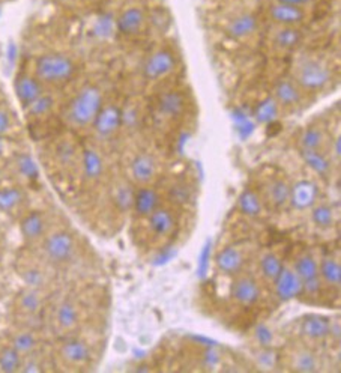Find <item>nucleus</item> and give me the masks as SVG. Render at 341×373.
<instances>
[{
    "label": "nucleus",
    "mask_w": 341,
    "mask_h": 373,
    "mask_svg": "<svg viewBox=\"0 0 341 373\" xmlns=\"http://www.w3.org/2000/svg\"><path fill=\"white\" fill-rule=\"evenodd\" d=\"M102 106L104 97L100 88L92 85L81 88L68 104L65 113L66 122L76 128H86L95 121Z\"/></svg>",
    "instance_id": "f257e3e1"
},
{
    "label": "nucleus",
    "mask_w": 341,
    "mask_h": 373,
    "mask_svg": "<svg viewBox=\"0 0 341 373\" xmlns=\"http://www.w3.org/2000/svg\"><path fill=\"white\" fill-rule=\"evenodd\" d=\"M293 80L305 92H321L333 80V71L319 57L305 56L293 68Z\"/></svg>",
    "instance_id": "f03ea898"
},
{
    "label": "nucleus",
    "mask_w": 341,
    "mask_h": 373,
    "mask_svg": "<svg viewBox=\"0 0 341 373\" xmlns=\"http://www.w3.org/2000/svg\"><path fill=\"white\" fill-rule=\"evenodd\" d=\"M74 74V61L62 53H45L35 62V77L42 85H61L71 80Z\"/></svg>",
    "instance_id": "7ed1b4c3"
},
{
    "label": "nucleus",
    "mask_w": 341,
    "mask_h": 373,
    "mask_svg": "<svg viewBox=\"0 0 341 373\" xmlns=\"http://www.w3.org/2000/svg\"><path fill=\"white\" fill-rule=\"evenodd\" d=\"M42 253L45 259L54 265H64L73 259L76 253V241L71 233L66 230L53 232L45 238L42 244Z\"/></svg>",
    "instance_id": "20e7f679"
},
{
    "label": "nucleus",
    "mask_w": 341,
    "mask_h": 373,
    "mask_svg": "<svg viewBox=\"0 0 341 373\" xmlns=\"http://www.w3.org/2000/svg\"><path fill=\"white\" fill-rule=\"evenodd\" d=\"M293 270L302 280L304 292L309 295H319L322 290V280L319 276V261L311 253H304L298 256Z\"/></svg>",
    "instance_id": "39448f33"
},
{
    "label": "nucleus",
    "mask_w": 341,
    "mask_h": 373,
    "mask_svg": "<svg viewBox=\"0 0 341 373\" xmlns=\"http://www.w3.org/2000/svg\"><path fill=\"white\" fill-rule=\"evenodd\" d=\"M321 189L313 179H299L290 185L289 205L295 211H309L319 202Z\"/></svg>",
    "instance_id": "423d86ee"
},
{
    "label": "nucleus",
    "mask_w": 341,
    "mask_h": 373,
    "mask_svg": "<svg viewBox=\"0 0 341 373\" xmlns=\"http://www.w3.org/2000/svg\"><path fill=\"white\" fill-rule=\"evenodd\" d=\"M176 68V57L170 50H157L152 53L143 65V77L155 81L172 74Z\"/></svg>",
    "instance_id": "0eeeda50"
},
{
    "label": "nucleus",
    "mask_w": 341,
    "mask_h": 373,
    "mask_svg": "<svg viewBox=\"0 0 341 373\" xmlns=\"http://www.w3.org/2000/svg\"><path fill=\"white\" fill-rule=\"evenodd\" d=\"M230 288L232 298L238 302L239 306L250 307L262 297V289L258 286V282L251 276H234Z\"/></svg>",
    "instance_id": "6e6552de"
},
{
    "label": "nucleus",
    "mask_w": 341,
    "mask_h": 373,
    "mask_svg": "<svg viewBox=\"0 0 341 373\" xmlns=\"http://www.w3.org/2000/svg\"><path fill=\"white\" fill-rule=\"evenodd\" d=\"M273 285L275 289V295L280 301L295 300L304 294L302 280L290 266H283V270H281Z\"/></svg>",
    "instance_id": "1a4fd4ad"
},
{
    "label": "nucleus",
    "mask_w": 341,
    "mask_h": 373,
    "mask_svg": "<svg viewBox=\"0 0 341 373\" xmlns=\"http://www.w3.org/2000/svg\"><path fill=\"white\" fill-rule=\"evenodd\" d=\"M92 125L100 137H112L122 126V110L114 104L102 106Z\"/></svg>",
    "instance_id": "9d476101"
},
{
    "label": "nucleus",
    "mask_w": 341,
    "mask_h": 373,
    "mask_svg": "<svg viewBox=\"0 0 341 373\" xmlns=\"http://www.w3.org/2000/svg\"><path fill=\"white\" fill-rule=\"evenodd\" d=\"M59 355L68 366L83 367L90 361V348L85 341L80 339H66L59 349Z\"/></svg>",
    "instance_id": "9b49d317"
},
{
    "label": "nucleus",
    "mask_w": 341,
    "mask_h": 373,
    "mask_svg": "<svg viewBox=\"0 0 341 373\" xmlns=\"http://www.w3.org/2000/svg\"><path fill=\"white\" fill-rule=\"evenodd\" d=\"M290 184L281 177L270 178L263 186V202L273 209H283L289 205Z\"/></svg>",
    "instance_id": "f8f14e48"
},
{
    "label": "nucleus",
    "mask_w": 341,
    "mask_h": 373,
    "mask_svg": "<svg viewBox=\"0 0 341 373\" xmlns=\"http://www.w3.org/2000/svg\"><path fill=\"white\" fill-rule=\"evenodd\" d=\"M146 25V14L142 8L129 6L124 9L117 17L114 28L121 35L125 37H134V35L142 32Z\"/></svg>",
    "instance_id": "ddd939ff"
},
{
    "label": "nucleus",
    "mask_w": 341,
    "mask_h": 373,
    "mask_svg": "<svg viewBox=\"0 0 341 373\" xmlns=\"http://www.w3.org/2000/svg\"><path fill=\"white\" fill-rule=\"evenodd\" d=\"M14 92L21 106L26 109L29 104H32L35 100L42 95L44 89L42 83L37 77L23 73L18 74L14 80Z\"/></svg>",
    "instance_id": "4468645a"
},
{
    "label": "nucleus",
    "mask_w": 341,
    "mask_h": 373,
    "mask_svg": "<svg viewBox=\"0 0 341 373\" xmlns=\"http://www.w3.org/2000/svg\"><path fill=\"white\" fill-rule=\"evenodd\" d=\"M270 20H274L280 26H299L304 23L307 13L304 8L292 6L286 4H273L268 9Z\"/></svg>",
    "instance_id": "2eb2a0df"
},
{
    "label": "nucleus",
    "mask_w": 341,
    "mask_h": 373,
    "mask_svg": "<svg viewBox=\"0 0 341 373\" xmlns=\"http://www.w3.org/2000/svg\"><path fill=\"white\" fill-rule=\"evenodd\" d=\"M274 100L280 107L293 109L302 100V89L293 78H281L274 86Z\"/></svg>",
    "instance_id": "dca6fc26"
},
{
    "label": "nucleus",
    "mask_w": 341,
    "mask_h": 373,
    "mask_svg": "<svg viewBox=\"0 0 341 373\" xmlns=\"http://www.w3.org/2000/svg\"><path fill=\"white\" fill-rule=\"evenodd\" d=\"M244 264H245L244 253L241 251V249L234 247V246H229L226 249L220 250L215 256L217 270L225 276L241 274Z\"/></svg>",
    "instance_id": "f3484780"
},
{
    "label": "nucleus",
    "mask_w": 341,
    "mask_h": 373,
    "mask_svg": "<svg viewBox=\"0 0 341 373\" xmlns=\"http://www.w3.org/2000/svg\"><path fill=\"white\" fill-rule=\"evenodd\" d=\"M299 333L309 342H323L329 337V319L321 314H309L301 321Z\"/></svg>",
    "instance_id": "a211bd4d"
},
{
    "label": "nucleus",
    "mask_w": 341,
    "mask_h": 373,
    "mask_svg": "<svg viewBox=\"0 0 341 373\" xmlns=\"http://www.w3.org/2000/svg\"><path fill=\"white\" fill-rule=\"evenodd\" d=\"M129 174L134 182L140 185H148L157 177V162L149 154H138L129 165Z\"/></svg>",
    "instance_id": "6ab92c4d"
},
{
    "label": "nucleus",
    "mask_w": 341,
    "mask_h": 373,
    "mask_svg": "<svg viewBox=\"0 0 341 373\" xmlns=\"http://www.w3.org/2000/svg\"><path fill=\"white\" fill-rule=\"evenodd\" d=\"M149 230L155 237H169L176 229V217L169 208L158 206L154 213L148 217Z\"/></svg>",
    "instance_id": "aec40b11"
},
{
    "label": "nucleus",
    "mask_w": 341,
    "mask_h": 373,
    "mask_svg": "<svg viewBox=\"0 0 341 373\" xmlns=\"http://www.w3.org/2000/svg\"><path fill=\"white\" fill-rule=\"evenodd\" d=\"M160 206V194L155 189L148 185H142L138 190H136L134 194V203H133V211L136 215L148 218L155 209Z\"/></svg>",
    "instance_id": "412c9836"
},
{
    "label": "nucleus",
    "mask_w": 341,
    "mask_h": 373,
    "mask_svg": "<svg viewBox=\"0 0 341 373\" xmlns=\"http://www.w3.org/2000/svg\"><path fill=\"white\" fill-rule=\"evenodd\" d=\"M301 158L316 174H319L322 178L331 177L333 173V160L329 158L322 149H301Z\"/></svg>",
    "instance_id": "4be33fe9"
},
{
    "label": "nucleus",
    "mask_w": 341,
    "mask_h": 373,
    "mask_svg": "<svg viewBox=\"0 0 341 373\" xmlns=\"http://www.w3.org/2000/svg\"><path fill=\"white\" fill-rule=\"evenodd\" d=\"M21 237L26 242H37L44 238L45 217L40 211H32L20 221Z\"/></svg>",
    "instance_id": "5701e85b"
},
{
    "label": "nucleus",
    "mask_w": 341,
    "mask_h": 373,
    "mask_svg": "<svg viewBox=\"0 0 341 373\" xmlns=\"http://www.w3.org/2000/svg\"><path fill=\"white\" fill-rule=\"evenodd\" d=\"M258 21L253 14H241L234 17L226 26V35L232 40H245L250 38L257 30Z\"/></svg>",
    "instance_id": "b1692460"
},
{
    "label": "nucleus",
    "mask_w": 341,
    "mask_h": 373,
    "mask_svg": "<svg viewBox=\"0 0 341 373\" xmlns=\"http://www.w3.org/2000/svg\"><path fill=\"white\" fill-rule=\"evenodd\" d=\"M16 307L26 318H35L42 309V297L38 289H23L16 300Z\"/></svg>",
    "instance_id": "393cba45"
},
{
    "label": "nucleus",
    "mask_w": 341,
    "mask_h": 373,
    "mask_svg": "<svg viewBox=\"0 0 341 373\" xmlns=\"http://www.w3.org/2000/svg\"><path fill=\"white\" fill-rule=\"evenodd\" d=\"M290 367L299 373H314L321 370V361L311 349L299 348L290 354Z\"/></svg>",
    "instance_id": "a878e982"
},
{
    "label": "nucleus",
    "mask_w": 341,
    "mask_h": 373,
    "mask_svg": "<svg viewBox=\"0 0 341 373\" xmlns=\"http://www.w3.org/2000/svg\"><path fill=\"white\" fill-rule=\"evenodd\" d=\"M81 169H83V177L86 181L95 182L102 177L104 161L98 150L93 148H85L81 153Z\"/></svg>",
    "instance_id": "bb28decb"
},
{
    "label": "nucleus",
    "mask_w": 341,
    "mask_h": 373,
    "mask_svg": "<svg viewBox=\"0 0 341 373\" xmlns=\"http://www.w3.org/2000/svg\"><path fill=\"white\" fill-rule=\"evenodd\" d=\"M185 110V97L181 92L169 90L162 93L158 100V112L164 118H178Z\"/></svg>",
    "instance_id": "cd10ccee"
},
{
    "label": "nucleus",
    "mask_w": 341,
    "mask_h": 373,
    "mask_svg": "<svg viewBox=\"0 0 341 373\" xmlns=\"http://www.w3.org/2000/svg\"><path fill=\"white\" fill-rule=\"evenodd\" d=\"M239 213L249 218H261L265 213V202L254 190L246 189L238 199Z\"/></svg>",
    "instance_id": "c85d7f7f"
},
{
    "label": "nucleus",
    "mask_w": 341,
    "mask_h": 373,
    "mask_svg": "<svg viewBox=\"0 0 341 373\" xmlns=\"http://www.w3.org/2000/svg\"><path fill=\"white\" fill-rule=\"evenodd\" d=\"M78 319H80L78 309L71 301H64L56 307L54 321L61 330L64 331L74 330L78 324Z\"/></svg>",
    "instance_id": "c756f323"
},
{
    "label": "nucleus",
    "mask_w": 341,
    "mask_h": 373,
    "mask_svg": "<svg viewBox=\"0 0 341 373\" xmlns=\"http://www.w3.org/2000/svg\"><path fill=\"white\" fill-rule=\"evenodd\" d=\"M319 276L322 283L329 288H340L341 285V265L334 256H325L319 262Z\"/></svg>",
    "instance_id": "7c9ffc66"
},
{
    "label": "nucleus",
    "mask_w": 341,
    "mask_h": 373,
    "mask_svg": "<svg viewBox=\"0 0 341 373\" xmlns=\"http://www.w3.org/2000/svg\"><path fill=\"white\" fill-rule=\"evenodd\" d=\"M274 45L278 50H293L302 41V32L297 26H281L274 35Z\"/></svg>",
    "instance_id": "2f4dec72"
},
{
    "label": "nucleus",
    "mask_w": 341,
    "mask_h": 373,
    "mask_svg": "<svg viewBox=\"0 0 341 373\" xmlns=\"http://www.w3.org/2000/svg\"><path fill=\"white\" fill-rule=\"evenodd\" d=\"M311 221L313 225L321 229L328 230L335 225V211L329 203H319L317 202L311 209Z\"/></svg>",
    "instance_id": "473e14b6"
},
{
    "label": "nucleus",
    "mask_w": 341,
    "mask_h": 373,
    "mask_svg": "<svg viewBox=\"0 0 341 373\" xmlns=\"http://www.w3.org/2000/svg\"><path fill=\"white\" fill-rule=\"evenodd\" d=\"M283 261L274 251L265 253L261 258V262H258V270H261L262 277L270 283H274V280L278 277L281 270H283Z\"/></svg>",
    "instance_id": "72a5a7b5"
},
{
    "label": "nucleus",
    "mask_w": 341,
    "mask_h": 373,
    "mask_svg": "<svg viewBox=\"0 0 341 373\" xmlns=\"http://www.w3.org/2000/svg\"><path fill=\"white\" fill-rule=\"evenodd\" d=\"M25 197V191L20 186H2L0 189V211L13 213L23 203Z\"/></svg>",
    "instance_id": "f704fd0d"
},
{
    "label": "nucleus",
    "mask_w": 341,
    "mask_h": 373,
    "mask_svg": "<svg viewBox=\"0 0 341 373\" xmlns=\"http://www.w3.org/2000/svg\"><path fill=\"white\" fill-rule=\"evenodd\" d=\"M14 167L17 174H20L23 179H26L29 182L40 179V167L37 165V161H35L33 157L29 154H18L14 161Z\"/></svg>",
    "instance_id": "c9c22d12"
},
{
    "label": "nucleus",
    "mask_w": 341,
    "mask_h": 373,
    "mask_svg": "<svg viewBox=\"0 0 341 373\" xmlns=\"http://www.w3.org/2000/svg\"><path fill=\"white\" fill-rule=\"evenodd\" d=\"M325 131L321 126L310 125L304 128L299 136V148L301 149H322L325 145Z\"/></svg>",
    "instance_id": "e433bc0d"
},
{
    "label": "nucleus",
    "mask_w": 341,
    "mask_h": 373,
    "mask_svg": "<svg viewBox=\"0 0 341 373\" xmlns=\"http://www.w3.org/2000/svg\"><path fill=\"white\" fill-rule=\"evenodd\" d=\"M11 346L25 357L35 353L38 348V339L33 331H18L11 337Z\"/></svg>",
    "instance_id": "4c0bfd02"
},
{
    "label": "nucleus",
    "mask_w": 341,
    "mask_h": 373,
    "mask_svg": "<svg viewBox=\"0 0 341 373\" xmlns=\"http://www.w3.org/2000/svg\"><path fill=\"white\" fill-rule=\"evenodd\" d=\"M134 194H136V190H133V186L129 184L122 182L117 185L113 191V201H114V206L117 208V211H121V213L131 211L133 203H134Z\"/></svg>",
    "instance_id": "58836bf2"
},
{
    "label": "nucleus",
    "mask_w": 341,
    "mask_h": 373,
    "mask_svg": "<svg viewBox=\"0 0 341 373\" xmlns=\"http://www.w3.org/2000/svg\"><path fill=\"white\" fill-rule=\"evenodd\" d=\"M280 106L274 97H268L262 102H258V106L254 110V118L261 124H273L278 118Z\"/></svg>",
    "instance_id": "ea45409f"
},
{
    "label": "nucleus",
    "mask_w": 341,
    "mask_h": 373,
    "mask_svg": "<svg viewBox=\"0 0 341 373\" xmlns=\"http://www.w3.org/2000/svg\"><path fill=\"white\" fill-rule=\"evenodd\" d=\"M23 355L17 353L13 346H5L0 349V372L16 373L20 372Z\"/></svg>",
    "instance_id": "a19ab883"
},
{
    "label": "nucleus",
    "mask_w": 341,
    "mask_h": 373,
    "mask_svg": "<svg viewBox=\"0 0 341 373\" xmlns=\"http://www.w3.org/2000/svg\"><path fill=\"white\" fill-rule=\"evenodd\" d=\"M20 276H21L23 283L26 285V288L41 290L45 286V283H47V276L41 270V268H38V266L23 268Z\"/></svg>",
    "instance_id": "79ce46f5"
},
{
    "label": "nucleus",
    "mask_w": 341,
    "mask_h": 373,
    "mask_svg": "<svg viewBox=\"0 0 341 373\" xmlns=\"http://www.w3.org/2000/svg\"><path fill=\"white\" fill-rule=\"evenodd\" d=\"M53 106H54L53 97L42 93L41 97H38L32 104H29L25 110L29 116H32V118H41V116L49 113L53 109Z\"/></svg>",
    "instance_id": "37998d69"
},
{
    "label": "nucleus",
    "mask_w": 341,
    "mask_h": 373,
    "mask_svg": "<svg viewBox=\"0 0 341 373\" xmlns=\"http://www.w3.org/2000/svg\"><path fill=\"white\" fill-rule=\"evenodd\" d=\"M253 334H254V339H256L257 345L261 348H270L275 341L274 331L270 330L266 324H258L254 328Z\"/></svg>",
    "instance_id": "c03bdc74"
},
{
    "label": "nucleus",
    "mask_w": 341,
    "mask_h": 373,
    "mask_svg": "<svg viewBox=\"0 0 341 373\" xmlns=\"http://www.w3.org/2000/svg\"><path fill=\"white\" fill-rule=\"evenodd\" d=\"M170 199L176 203H186L191 199V190L190 186L178 184L170 189Z\"/></svg>",
    "instance_id": "a18cd8bd"
},
{
    "label": "nucleus",
    "mask_w": 341,
    "mask_h": 373,
    "mask_svg": "<svg viewBox=\"0 0 341 373\" xmlns=\"http://www.w3.org/2000/svg\"><path fill=\"white\" fill-rule=\"evenodd\" d=\"M210 249H213V242L208 241L205 244L203 250L200 251V256H198V276L200 277H205L208 274V270H209V259H210Z\"/></svg>",
    "instance_id": "49530a36"
},
{
    "label": "nucleus",
    "mask_w": 341,
    "mask_h": 373,
    "mask_svg": "<svg viewBox=\"0 0 341 373\" xmlns=\"http://www.w3.org/2000/svg\"><path fill=\"white\" fill-rule=\"evenodd\" d=\"M113 28H114V25H113L112 20L109 17H101L95 23V28H93V32H95V35L100 38H107L109 35L113 32Z\"/></svg>",
    "instance_id": "de8ad7c7"
},
{
    "label": "nucleus",
    "mask_w": 341,
    "mask_h": 373,
    "mask_svg": "<svg viewBox=\"0 0 341 373\" xmlns=\"http://www.w3.org/2000/svg\"><path fill=\"white\" fill-rule=\"evenodd\" d=\"M20 372H23V373H37V372H42V366H41L40 361L37 360V357H33V354H29V355L23 357Z\"/></svg>",
    "instance_id": "09e8293b"
},
{
    "label": "nucleus",
    "mask_w": 341,
    "mask_h": 373,
    "mask_svg": "<svg viewBox=\"0 0 341 373\" xmlns=\"http://www.w3.org/2000/svg\"><path fill=\"white\" fill-rule=\"evenodd\" d=\"M258 363L263 367H274L275 366V353L270 348H262V351L258 353Z\"/></svg>",
    "instance_id": "8fccbe9b"
},
{
    "label": "nucleus",
    "mask_w": 341,
    "mask_h": 373,
    "mask_svg": "<svg viewBox=\"0 0 341 373\" xmlns=\"http://www.w3.org/2000/svg\"><path fill=\"white\" fill-rule=\"evenodd\" d=\"M11 130V118L9 114L0 109V136H5Z\"/></svg>",
    "instance_id": "3c124183"
},
{
    "label": "nucleus",
    "mask_w": 341,
    "mask_h": 373,
    "mask_svg": "<svg viewBox=\"0 0 341 373\" xmlns=\"http://www.w3.org/2000/svg\"><path fill=\"white\" fill-rule=\"evenodd\" d=\"M329 158L333 160V162H334V158H335L337 165L340 162V158H341V140H340V137L334 138V142L331 145V154H329Z\"/></svg>",
    "instance_id": "603ef678"
},
{
    "label": "nucleus",
    "mask_w": 341,
    "mask_h": 373,
    "mask_svg": "<svg viewBox=\"0 0 341 373\" xmlns=\"http://www.w3.org/2000/svg\"><path fill=\"white\" fill-rule=\"evenodd\" d=\"M329 337H333L337 342H340V321L338 319H329Z\"/></svg>",
    "instance_id": "864d4df0"
},
{
    "label": "nucleus",
    "mask_w": 341,
    "mask_h": 373,
    "mask_svg": "<svg viewBox=\"0 0 341 373\" xmlns=\"http://www.w3.org/2000/svg\"><path fill=\"white\" fill-rule=\"evenodd\" d=\"M278 4H286V5H292V6H299V8H305L307 5L313 4L314 0H275Z\"/></svg>",
    "instance_id": "5fc2aeb1"
},
{
    "label": "nucleus",
    "mask_w": 341,
    "mask_h": 373,
    "mask_svg": "<svg viewBox=\"0 0 341 373\" xmlns=\"http://www.w3.org/2000/svg\"><path fill=\"white\" fill-rule=\"evenodd\" d=\"M5 153H6V142L4 136H0V158L5 155Z\"/></svg>",
    "instance_id": "6e6d98bb"
}]
</instances>
